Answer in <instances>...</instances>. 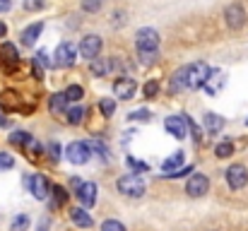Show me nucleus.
<instances>
[{
	"instance_id": "nucleus-36",
	"label": "nucleus",
	"mask_w": 248,
	"mask_h": 231,
	"mask_svg": "<svg viewBox=\"0 0 248 231\" xmlns=\"http://www.w3.org/2000/svg\"><path fill=\"white\" fill-rule=\"evenodd\" d=\"M82 7L87 12H96L101 7V0H82Z\"/></svg>"
},
{
	"instance_id": "nucleus-39",
	"label": "nucleus",
	"mask_w": 248,
	"mask_h": 231,
	"mask_svg": "<svg viewBox=\"0 0 248 231\" xmlns=\"http://www.w3.org/2000/svg\"><path fill=\"white\" fill-rule=\"evenodd\" d=\"M128 166H133L135 171H147V164H142V161H135V159H128Z\"/></svg>"
},
{
	"instance_id": "nucleus-18",
	"label": "nucleus",
	"mask_w": 248,
	"mask_h": 231,
	"mask_svg": "<svg viewBox=\"0 0 248 231\" xmlns=\"http://www.w3.org/2000/svg\"><path fill=\"white\" fill-rule=\"evenodd\" d=\"M70 219L78 224V227H84V229H89L94 222H92V215H87L82 207H73V212H70Z\"/></svg>"
},
{
	"instance_id": "nucleus-10",
	"label": "nucleus",
	"mask_w": 248,
	"mask_h": 231,
	"mask_svg": "<svg viewBox=\"0 0 248 231\" xmlns=\"http://www.w3.org/2000/svg\"><path fill=\"white\" fill-rule=\"evenodd\" d=\"M135 89H138V84H135V79H130V77H118V79L113 82V92H116L118 99H133V96H135Z\"/></svg>"
},
{
	"instance_id": "nucleus-22",
	"label": "nucleus",
	"mask_w": 248,
	"mask_h": 231,
	"mask_svg": "<svg viewBox=\"0 0 248 231\" xmlns=\"http://www.w3.org/2000/svg\"><path fill=\"white\" fill-rule=\"evenodd\" d=\"M51 193H53V198H56V202H51V207H61V205H65V202H68V193H65V188H63V185H53V188H51Z\"/></svg>"
},
{
	"instance_id": "nucleus-31",
	"label": "nucleus",
	"mask_w": 248,
	"mask_h": 231,
	"mask_svg": "<svg viewBox=\"0 0 248 231\" xmlns=\"http://www.w3.org/2000/svg\"><path fill=\"white\" fill-rule=\"evenodd\" d=\"M34 61H36V63H39L41 68H53V61L48 58V53H46V51H39Z\"/></svg>"
},
{
	"instance_id": "nucleus-14",
	"label": "nucleus",
	"mask_w": 248,
	"mask_h": 231,
	"mask_svg": "<svg viewBox=\"0 0 248 231\" xmlns=\"http://www.w3.org/2000/svg\"><path fill=\"white\" fill-rule=\"evenodd\" d=\"M78 198H80V202L84 207H94L96 205V185L94 183H80Z\"/></svg>"
},
{
	"instance_id": "nucleus-9",
	"label": "nucleus",
	"mask_w": 248,
	"mask_h": 231,
	"mask_svg": "<svg viewBox=\"0 0 248 231\" xmlns=\"http://www.w3.org/2000/svg\"><path fill=\"white\" fill-rule=\"evenodd\" d=\"M207 188H210V183H207V176H202V173H193V176L188 178V183H186V193H188L190 198L205 195Z\"/></svg>"
},
{
	"instance_id": "nucleus-29",
	"label": "nucleus",
	"mask_w": 248,
	"mask_h": 231,
	"mask_svg": "<svg viewBox=\"0 0 248 231\" xmlns=\"http://www.w3.org/2000/svg\"><path fill=\"white\" fill-rule=\"evenodd\" d=\"M99 108H101V113H104L106 118H111V116H113V111H116V104H113L111 99H101Z\"/></svg>"
},
{
	"instance_id": "nucleus-1",
	"label": "nucleus",
	"mask_w": 248,
	"mask_h": 231,
	"mask_svg": "<svg viewBox=\"0 0 248 231\" xmlns=\"http://www.w3.org/2000/svg\"><path fill=\"white\" fill-rule=\"evenodd\" d=\"M207 75H210V68H207V63L198 61V63L188 65V68H186V75H183L186 89H200V87L205 84Z\"/></svg>"
},
{
	"instance_id": "nucleus-25",
	"label": "nucleus",
	"mask_w": 248,
	"mask_h": 231,
	"mask_svg": "<svg viewBox=\"0 0 248 231\" xmlns=\"http://www.w3.org/2000/svg\"><path fill=\"white\" fill-rule=\"evenodd\" d=\"M87 147H89L92 152H96L99 156H101V159H108V147H106V145H104L101 140H92V142H89Z\"/></svg>"
},
{
	"instance_id": "nucleus-38",
	"label": "nucleus",
	"mask_w": 248,
	"mask_h": 231,
	"mask_svg": "<svg viewBox=\"0 0 248 231\" xmlns=\"http://www.w3.org/2000/svg\"><path fill=\"white\" fill-rule=\"evenodd\" d=\"M48 156H51L53 161L61 159V145H58V142H51V145H48Z\"/></svg>"
},
{
	"instance_id": "nucleus-35",
	"label": "nucleus",
	"mask_w": 248,
	"mask_h": 231,
	"mask_svg": "<svg viewBox=\"0 0 248 231\" xmlns=\"http://www.w3.org/2000/svg\"><path fill=\"white\" fill-rule=\"evenodd\" d=\"M130 121H152V113H150V111H145V108H140V111L130 113Z\"/></svg>"
},
{
	"instance_id": "nucleus-27",
	"label": "nucleus",
	"mask_w": 248,
	"mask_h": 231,
	"mask_svg": "<svg viewBox=\"0 0 248 231\" xmlns=\"http://www.w3.org/2000/svg\"><path fill=\"white\" fill-rule=\"evenodd\" d=\"M215 154H217L219 159H224V156H232V154H234V145H232V142H219V145L215 147Z\"/></svg>"
},
{
	"instance_id": "nucleus-34",
	"label": "nucleus",
	"mask_w": 248,
	"mask_h": 231,
	"mask_svg": "<svg viewBox=\"0 0 248 231\" xmlns=\"http://www.w3.org/2000/svg\"><path fill=\"white\" fill-rule=\"evenodd\" d=\"M157 92H159V84H157L155 79L145 84V96H147V99H152V96H157Z\"/></svg>"
},
{
	"instance_id": "nucleus-15",
	"label": "nucleus",
	"mask_w": 248,
	"mask_h": 231,
	"mask_svg": "<svg viewBox=\"0 0 248 231\" xmlns=\"http://www.w3.org/2000/svg\"><path fill=\"white\" fill-rule=\"evenodd\" d=\"M44 31V22H36V24H29L24 31H22V44L24 46H34V41L39 39V34Z\"/></svg>"
},
{
	"instance_id": "nucleus-43",
	"label": "nucleus",
	"mask_w": 248,
	"mask_h": 231,
	"mask_svg": "<svg viewBox=\"0 0 248 231\" xmlns=\"http://www.w3.org/2000/svg\"><path fill=\"white\" fill-rule=\"evenodd\" d=\"M246 125H248V121H246Z\"/></svg>"
},
{
	"instance_id": "nucleus-7",
	"label": "nucleus",
	"mask_w": 248,
	"mask_h": 231,
	"mask_svg": "<svg viewBox=\"0 0 248 231\" xmlns=\"http://www.w3.org/2000/svg\"><path fill=\"white\" fill-rule=\"evenodd\" d=\"M164 128L169 130V135L183 140L188 135V118H183V116H169L164 121Z\"/></svg>"
},
{
	"instance_id": "nucleus-33",
	"label": "nucleus",
	"mask_w": 248,
	"mask_h": 231,
	"mask_svg": "<svg viewBox=\"0 0 248 231\" xmlns=\"http://www.w3.org/2000/svg\"><path fill=\"white\" fill-rule=\"evenodd\" d=\"M101 231H125V227L121 222H116V219H106L101 224Z\"/></svg>"
},
{
	"instance_id": "nucleus-13",
	"label": "nucleus",
	"mask_w": 248,
	"mask_h": 231,
	"mask_svg": "<svg viewBox=\"0 0 248 231\" xmlns=\"http://www.w3.org/2000/svg\"><path fill=\"white\" fill-rule=\"evenodd\" d=\"M224 82H227V77L222 75L219 70H210V75H207V79H205V92L210 94V96H217L219 92H222V87H224Z\"/></svg>"
},
{
	"instance_id": "nucleus-40",
	"label": "nucleus",
	"mask_w": 248,
	"mask_h": 231,
	"mask_svg": "<svg viewBox=\"0 0 248 231\" xmlns=\"http://www.w3.org/2000/svg\"><path fill=\"white\" fill-rule=\"evenodd\" d=\"M39 7H44L41 0H27V10H39Z\"/></svg>"
},
{
	"instance_id": "nucleus-42",
	"label": "nucleus",
	"mask_w": 248,
	"mask_h": 231,
	"mask_svg": "<svg viewBox=\"0 0 248 231\" xmlns=\"http://www.w3.org/2000/svg\"><path fill=\"white\" fill-rule=\"evenodd\" d=\"M5 34H7V27H5V24H2V22H0V39H2V36H5Z\"/></svg>"
},
{
	"instance_id": "nucleus-28",
	"label": "nucleus",
	"mask_w": 248,
	"mask_h": 231,
	"mask_svg": "<svg viewBox=\"0 0 248 231\" xmlns=\"http://www.w3.org/2000/svg\"><path fill=\"white\" fill-rule=\"evenodd\" d=\"M27 229H29V217H27V215L15 217V222H12V231H27Z\"/></svg>"
},
{
	"instance_id": "nucleus-6",
	"label": "nucleus",
	"mask_w": 248,
	"mask_h": 231,
	"mask_svg": "<svg viewBox=\"0 0 248 231\" xmlns=\"http://www.w3.org/2000/svg\"><path fill=\"white\" fill-rule=\"evenodd\" d=\"M227 183L234 188V190H239V188H244L248 183V171L244 164H232L229 169H227Z\"/></svg>"
},
{
	"instance_id": "nucleus-19",
	"label": "nucleus",
	"mask_w": 248,
	"mask_h": 231,
	"mask_svg": "<svg viewBox=\"0 0 248 231\" xmlns=\"http://www.w3.org/2000/svg\"><path fill=\"white\" fill-rule=\"evenodd\" d=\"M65 106H68V99H65V92H63V94L58 92V94H53V96L48 99V108H51L53 113H63V111H65Z\"/></svg>"
},
{
	"instance_id": "nucleus-21",
	"label": "nucleus",
	"mask_w": 248,
	"mask_h": 231,
	"mask_svg": "<svg viewBox=\"0 0 248 231\" xmlns=\"http://www.w3.org/2000/svg\"><path fill=\"white\" fill-rule=\"evenodd\" d=\"M0 104H2V108H7V111H12V108H19V101H17V94H15V92H2V96H0Z\"/></svg>"
},
{
	"instance_id": "nucleus-26",
	"label": "nucleus",
	"mask_w": 248,
	"mask_h": 231,
	"mask_svg": "<svg viewBox=\"0 0 248 231\" xmlns=\"http://www.w3.org/2000/svg\"><path fill=\"white\" fill-rule=\"evenodd\" d=\"M82 87H80V84H70V87H68V89H65V99H68V101H80V99H82Z\"/></svg>"
},
{
	"instance_id": "nucleus-2",
	"label": "nucleus",
	"mask_w": 248,
	"mask_h": 231,
	"mask_svg": "<svg viewBox=\"0 0 248 231\" xmlns=\"http://www.w3.org/2000/svg\"><path fill=\"white\" fill-rule=\"evenodd\" d=\"M118 190L128 198H140L145 193V181L138 173H128V176L118 178Z\"/></svg>"
},
{
	"instance_id": "nucleus-12",
	"label": "nucleus",
	"mask_w": 248,
	"mask_h": 231,
	"mask_svg": "<svg viewBox=\"0 0 248 231\" xmlns=\"http://www.w3.org/2000/svg\"><path fill=\"white\" fill-rule=\"evenodd\" d=\"M65 154H68L70 164H84L89 159V147H87V142H70Z\"/></svg>"
},
{
	"instance_id": "nucleus-3",
	"label": "nucleus",
	"mask_w": 248,
	"mask_h": 231,
	"mask_svg": "<svg viewBox=\"0 0 248 231\" xmlns=\"http://www.w3.org/2000/svg\"><path fill=\"white\" fill-rule=\"evenodd\" d=\"M75 56H78V48L70 41H63L53 53V65L56 68H70V65H75Z\"/></svg>"
},
{
	"instance_id": "nucleus-16",
	"label": "nucleus",
	"mask_w": 248,
	"mask_h": 231,
	"mask_svg": "<svg viewBox=\"0 0 248 231\" xmlns=\"http://www.w3.org/2000/svg\"><path fill=\"white\" fill-rule=\"evenodd\" d=\"M222 128H224V118L222 116H217V113H207L205 116V130H207V135H215Z\"/></svg>"
},
{
	"instance_id": "nucleus-4",
	"label": "nucleus",
	"mask_w": 248,
	"mask_h": 231,
	"mask_svg": "<svg viewBox=\"0 0 248 231\" xmlns=\"http://www.w3.org/2000/svg\"><path fill=\"white\" fill-rule=\"evenodd\" d=\"M135 46H138V51H157V46H159V34H157L155 29H150V27H142V29H138V34H135Z\"/></svg>"
},
{
	"instance_id": "nucleus-5",
	"label": "nucleus",
	"mask_w": 248,
	"mask_h": 231,
	"mask_svg": "<svg viewBox=\"0 0 248 231\" xmlns=\"http://www.w3.org/2000/svg\"><path fill=\"white\" fill-rule=\"evenodd\" d=\"M224 19H227V27L241 29V27L246 24V10H244V5H239V2L229 5V7L224 10Z\"/></svg>"
},
{
	"instance_id": "nucleus-20",
	"label": "nucleus",
	"mask_w": 248,
	"mask_h": 231,
	"mask_svg": "<svg viewBox=\"0 0 248 231\" xmlns=\"http://www.w3.org/2000/svg\"><path fill=\"white\" fill-rule=\"evenodd\" d=\"M89 70H92L96 77H104L106 73H108V61H104V58H99V56H96V58H92V61H89Z\"/></svg>"
},
{
	"instance_id": "nucleus-41",
	"label": "nucleus",
	"mask_w": 248,
	"mask_h": 231,
	"mask_svg": "<svg viewBox=\"0 0 248 231\" xmlns=\"http://www.w3.org/2000/svg\"><path fill=\"white\" fill-rule=\"evenodd\" d=\"M12 7V0H0V12H7Z\"/></svg>"
},
{
	"instance_id": "nucleus-30",
	"label": "nucleus",
	"mask_w": 248,
	"mask_h": 231,
	"mask_svg": "<svg viewBox=\"0 0 248 231\" xmlns=\"http://www.w3.org/2000/svg\"><path fill=\"white\" fill-rule=\"evenodd\" d=\"M12 166H15V156L7 152H0V171H7Z\"/></svg>"
},
{
	"instance_id": "nucleus-32",
	"label": "nucleus",
	"mask_w": 248,
	"mask_h": 231,
	"mask_svg": "<svg viewBox=\"0 0 248 231\" xmlns=\"http://www.w3.org/2000/svg\"><path fill=\"white\" fill-rule=\"evenodd\" d=\"M157 61V51H140V63L142 65H152Z\"/></svg>"
},
{
	"instance_id": "nucleus-8",
	"label": "nucleus",
	"mask_w": 248,
	"mask_h": 231,
	"mask_svg": "<svg viewBox=\"0 0 248 231\" xmlns=\"http://www.w3.org/2000/svg\"><path fill=\"white\" fill-rule=\"evenodd\" d=\"M27 185H29V190H31V195H34L36 200H46L48 193H51V188H48V183H46V178H44L41 173L29 176V178H27Z\"/></svg>"
},
{
	"instance_id": "nucleus-17",
	"label": "nucleus",
	"mask_w": 248,
	"mask_h": 231,
	"mask_svg": "<svg viewBox=\"0 0 248 231\" xmlns=\"http://www.w3.org/2000/svg\"><path fill=\"white\" fill-rule=\"evenodd\" d=\"M0 56H2V61H7L12 68H17V63H19V53H17V48H15L12 44H0Z\"/></svg>"
},
{
	"instance_id": "nucleus-11",
	"label": "nucleus",
	"mask_w": 248,
	"mask_h": 231,
	"mask_svg": "<svg viewBox=\"0 0 248 231\" xmlns=\"http://www.w3.org/2000/svg\"><path fill=\"white\" fill-rule=\"evenodd\" d=\"M99 51H101V39L96 36V34H89V36H84L82 44H80V53H82V58H96L99 56Z\"/></svg>"
},
{
	"instance_id": "nucleus-37",
	"label": "nucleus",
	"mask_w": 248,
	"mask_h": 231,
	"mask_svg": "<svg viewBox=\"0 0 248 231\" xmlns=\"http://www.w3.org/2000/svg\"><path fill=\"white\" fill-rule=\"evenodd\" d=\"M190 171H193V166H188V169L183 166V169H173V171H169L166 176H169V178H181V176H186V173H190Z\"/></svg>"
},
{
	"instance_id": "nucleus-24",
	"label": "nucleus",
	"mask_w": 248,
	"mask_h": 231,
	"mask_svg": "<svg viewBox=\"0 0 248 231\" xmlns=\"http://www.w3.org/2000/svg\"><path fill=\"white\" fill-rule=\"evenodd\" d=\"M84 118V108L82 106H75V108H70L68 111V123H73V125H80Z\"/></svg>"
},
{
	"instance_id": "nucleus-23",
	"label": "nucleus",
	"mask_w": 248,
	"mask_h": 231,
	"mask_svg": "<svg viewBox=\"0 0 248 231\" xmlns=\"http://www.w3.org/2000/svg\"><path fill=\"white\" fill-rule=\"evenodd\" d=\"M181 161H183V152H173V154H171V156H169V159L164 161V164H162V169H164L166 173H169V171L178 169V166H181Z\"/></svg>"
}]
</instances>
